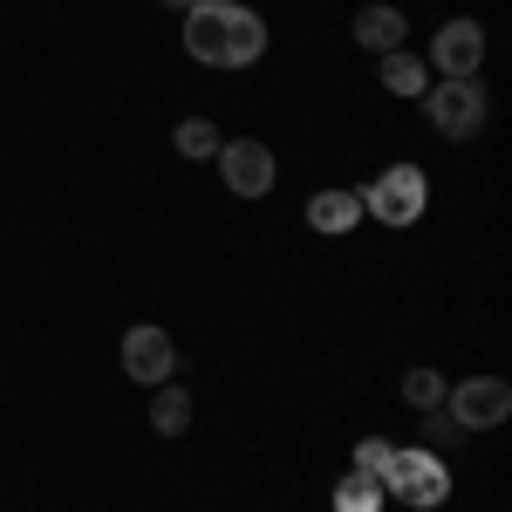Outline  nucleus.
<instances>
[{"label": "nucleus", "mask_w": 512, "mask_h": 512, "mask_svg": "<svg viewBox=\"0 0 512 512\" xmlns=\"http://www.w3.org/2000/svg\"><path fill=\"white\" fill-rule=\"evenodd\" d=\"M185 48L205 69H253L267 55V21L239 0H192L185 7Z\"/></svg>", "instance_id": "obj_1"}, {"label": "nucleus", "mask_w": 512, "mask_h": 512, "mask_svg": "<svg viewBox=\"0 0 512 512\" xmlns=\"http://www.w3.org/2000/svg\"><path fill=\"white\" fill-rule=\"evenodd\" d=\"M383 499H396V506L410 512H437L444 499H451V465L437 458V451H424V444H396L390 465H383Z\"/></svg>", "instance_id": "obj_2"}, {"label": "nucleus", "mask_w": 512, "mask_h": 512, "mask_svg": "<svg viewBox=\"0 0 512 512\" xmlns=\"http://www.w3.org/2000/svg\"><path fill=\"white\" fill-rule=\"evenodd\" d=\"M424 198H431V178L417 164H390L369 192H362V212H376L383 226H417L424 219Z\"/></svg>", "instance_id": "obj_3"}, {"label": "nucleus", "mask_w": 512, "mask_h": 512, "mask_svg": "<svg viewBox=\"0 0 512 512\" xmlns=\"http://www.w3.org/2000/svg\"><path fill=\"white\" fill-rule=\"evenodd\" d=\"M444 403H451L458 431H499L512 417V383L506 376H465L458 390H444Z\"/></svg>", "instance_id": "obj_4"}, {"label": "nucleus", "mask_w": 512, "mask_h": 512, "mask_svg": "<svg viewBox=\"0 0 512 512\" xmlns=\"http://www.w3.org/2000/svg\"><path fill=\"white\" fill-rule=\"evenodd\" d=\"M424 117H431L437 137H472L478 123H485V89H478V76H458V82H444V89H424Z\"/></svg>", "instance_id": "obj_5"}, {"label": "nucleus", "mask_w": 512, "mask_h": 512, "mask_svg": "<svg viewBox=\"0 0 512 512\" xmlns=\"http://www.w3.org/2000/svg\"><path fill=\"white\" fill-rule=\"evenodd\" d=\"M219 171H226V185L239 198H267L274 192V151L260 144V137H233V144H219Z\"/></svg>", "instance_id": "obj_6"}, {"label": "nucleus", "mask_w": 512, "mask_h": 512, "mask_svg": "<svg viewBox=\"0 0 512 512\" xmlns=\"http://www.w3.org/2000/svg\"><path fill=\"white\" fill-rule=\"evenodd\" d=\"M478 62H485V28L478 21H444L424 69H444V82H458V76H478Z\"/></svg>", "instance_id": "obj_7"}, {"label": "nucleus", "mask_w": 512, "mask_h": 512, "mask_svg": "<svg viewBox=\"0 0 512 512\" xmlns=\"http://www.w3.org/2000/svg\"><path fill=\"white\" fill-rule=\"evenodd\" d=\"M171 369H178V349H171V335L164 328H130L123 335V376L130 383H171Z\"/></svg>", "instance_id": "obj_8"}, {"label": "nucleus", "mask_w": 512, "mask_h": 512, "mask_svg": "<svg viewBox=\"0 0 512 512\" xmlns=\"http://www.w3.org/2000/svg\"><path fill=\"white\" fill-rule=\"evenodd\" d=\"M403 35H410L403 7H362V14H355V41H362L369 55H390V48H403Z\"/></svg>", "instance_id": "obj_9"}, {"label": "nucleus", "mask_w": 512, "mask_h": 512, "mask_svg": "<svg viewBox=\"0 0 512 512\" xmlns=\"http://www.w3.org/2000/svg\"><path fill=\"white\" fill-rule=\"evenodd\" d=\"M362 219V192H315L308 198V226L315 233H349Z\"/></svg>", "instance_id": "obj_10"}, {"label": "nucleus", "mask_w": 512, "mask_h": 512, "mask_svg": "<svg viewBox=\"0 0 512 512\" xmlns=\"http://www.w3.org/2000/svg\"><path fill=\"white\" fill-rule=\"evenodd\" d=\"M383 89H390V96H424V89H431V69H424V55H410V48H390V55H383Z\"/></svg>", "instance_id": "obj_11"}, {"label": "nucleus", "mask_w": 512, "mask_h": 512, "mask_svg": "<svg viewBox=\"0 0 512 512\" xmlns=\"http://www.w3.org/2000/svg\"><path fill=\"white\" fill-rule=\"evenodd\" d=\"M151 431H158V437H185V431H192V396L171 390V383H158V403H151Z\"/></svg>", "instance_id": "obj_12"}, {"label": "nucleus", "mask_w": 512, "mask_h": 512, "mask_svg": "<svg viewBox=\"0 0 512 512\" xmlns=\"http://www.w3.org/2000/svg\"><path fill=\"white\" fill-rule=\"evenodd\" d=\"M335 512H383V478L349 472L342 485H335Z\"/></svg>", "instance_id": "obj_13"}, {"label": "nucleus", "mask_w": 512, "mask_h": 512, "mask_svg": "<svg viewBox=\"0 0 512 512\" xmlns=\"http://www.w3.org/2000/svg\"><path fill=\"white\" fill-rule=\"evenodd\" d=\"M171 144H178L185 158H219V144H226V137H219V123H212V117H185Z\"/></svg>", "instance_id": "obj_14"}, {"label": "nucleus", "mask_w": 512, "mask_h": 512, "mask_svg": "<svg viewBox=\"0 0 512 512\" xmlns=\"http://www.w3.org/2000/svg\"><path fill=\"white\" fill-rule=\"evenodd\" d=\"M403 403H410V410H437V403H444V376H437V369H410V376H403Z\"/></svg>", "instance_id": "obj_15"}, {"label": "nucleus", "mask_w": 512, "mask_h": 512, "mask_svg": "<svg viewBox=\"0 0 512 512\" xmlns=\"http://www.w3.org/2000/svg\"><path fill=\"white\" fill-rule=\"evenodd\" d=\"M390 437H362V444H355V472H369V478H383V465H390Z\"/></svg>", "instance_id": "obj_16"}, {"label": "nucleus", "mask_w": 512, "mask_h": 512, "mask_svg": "<svg viewBox=\"0 0 512 512\" xmlns=\"http://www.w3.org/2000/svg\"><path fill=\"white\" fill-rule=\"evenodd\" d=\"M164 7H192V0H164Z\"/></svg>", "instance_id": "obj_17"}]
</instances>
